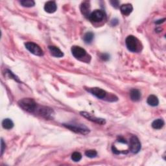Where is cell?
I'll list each match as a JSON object with an SVG mask.
<instances>
[{"instance_id":"7c38bea8","label":"cell","mask_w":166,"mask_h":166,"mask_svg":"<svg viewBox=\"0 0 166 166\" xmlns=\"http://www.w3.org/2000/svg\"><path fill=\"white\" fill-rule=\"evenodd\" d=\"M56 8H57V6H56V4L53 1H49L47 2L44 5V10L47 13H54L56 12Z\"/></svg>"},{"instance_id":"603a6c76","label":"cell","mask_w":166,"mask_h":166,"mask_svg":"<svg viewBox=\"0 0 166 166\" xmlns=\"http://www.w3.org/2000/svg\"><path fill=\"white\" fill-rule=\"evenodd\" d=\"M112 7H113L116 8H117L120 7V2L117 1V0H113V1L110 2Z\"/></svg>"},{"instance_id":"83f0119b","label":"cell","mask_w":166,"mask_h":166,"mask_svg":"<svg viewBox=\"0 0 166 166\" xmlns=\"http://www.w3.org/2000/svg\"><path fill=\"white\" fill-rule=\"evenodd\" d=\"M117 24H118V20L117 19H114L111 21V25L112 26H116Z\"/></svg>"},{"instance_id":"4fadbf2b","label":"cell","mask_w":166,"mask_h":166,"mask_svg":"<svg viewBox=\"0 0 166 166\" xmlns=\"http://www.w3.org/2000/svg\"><path fill=\"white\" fill-rule=\"evenodd\" d=\"M48 48H49V49L51 52V54L53 56H55V57L61 58L64 56L63 52L57 47L53 46H49V47H48Z\"/></svg>"},{"instance_id":"30bf717a","label":"cell","mask_w":166,"mask_h":166,"mask_svg":"<svg viewBox=\"0 0 166 166\" xmlns=\"http://www.w3.org/2000/svg\"><path fill=\"white\" fill-rule=\"evenodd\" d=\"M38 112L39 114L46 119L51 118L52 115L53 114V110L51 108L45 107H42L40 108H39Z\"/></svg>"},{"instance_id":"ba28073f","label":"cell","mask_w":166,"mask_h":166,"mask_svg":"<svg viewBox=\"0 0 166 166\" xmlns=\"http://www.w3.org/2000/svg\"><path fill=\"white\" fill-rule=\"evenodd\" d=\"M71 50L72 55L76 59H82L86 55V50L79 46H74L72 47Z\"/></svg>"},{"instance_id":"6da1fadb","label":"cell","mask_w":166,"mask_h":166,"mask_svg":"<svg viewBox=\"0 0 166 166\" xmlns=\"http://www.w3.org/2000/svg\"><path fill=\"white\" fill-rule=\"evenodd\" d=\"M18 105L24 110L30 113H33L37 108L36 102L34 99L30 98H24L18 101Z\"/></svg>"},{"instance_id":"2e32d148","label":"cell","mask_w":166,"mask_h":166,"mask_svg":"<svg viewBox=\"0 0 166 166\" xmlns=\"http://www.w3.org/2000/svg\"><path fill=\"white\" fill-rule=\"evenodd\" d=\"M147 104L151 107H156L158 105L159 100L155 95H151L147 98Z\"/></svg>"},{"instance_id":"d4e9b609","label":"cell","mask_w":166,"mask_h":166,"mask_svg":"<svg viewBox=\"0 0 166 166\" xmlns=\"http://www.w3.org/2000/svg\"><path fill=\"white\" fill-rule=\"evenodd\" d=\"M7 72H8V75H10L11 78H14V79L15 81H16L17 82H20V81H19V79H18V78L17 77L16 75H14V74L12 73V72H11L10 70H7Z\"/></svg>"},{"instance_id":"5bb4252c","label":"cell","mask_w":166,"mask_h":166,"mask_svg":"<svg viewBox=\"0 0 166 166\" xmlns=\"http://www.w3.org/2000/svg\"><path fill=\"white\" fill-rule=\"evenodd\" d=\"M120 11L122 14L125 16H129L132 12L133 7L132 5L130 3L123 4V5L120 6Z\"/></svg>"},{"instance_id":"8fae6325","label":"cell","mask_w":166,"mask_h":166,"mask_svg":"<svg viewBox=\"0 0 166 166\" xmlns=\"http://www.w3.org/2000/svg\"><path fill=\"white\" fill-rule=\"evenodd\" d=\"M90 2L86 1L81 3L80 7L81 12L83 15H84L85 17H87V18H88V16L90 15Z\"/></svg>"},{"instance_id":"ac0fdd59","label":"cell","mask_w":166,"mask_h":166,"mask_svg":"<svg viewBox=\"0 0 166 166\" xmlns=\"http://www.w3.org/2000/svg\"><path fill=\"white\" fill-rule=\"evenodd\" d=\"M2 126L4 129H7V130H10L13 128L14 126V123L11 119H5L3 120L2 121Z\"/></svg>"},{"instance_id":"8992f818","label":"cell","mask_w":166,"mask_h":166,"mask_svg":"<svg viewBox=\"0 0 166 166\" xmlns=\"http://www.w3.org/2000/svg\"><path fill=\"white\" fill-rule=\"evenodd\" d=\"M104 13L101 10H95L92 12H91L88 18L89 20L92 21V22H99V21H102L104 19Z\"/></svg>"},{"instance_id":"f546056e","label":"cell","mask_w":166,"mask_h":166,"mask_svg":"<svg viewBox=\"0 0 166 166\" xmlns=\"http://www.w3.org/2000/svg\"><path fill=\"white\" fill-rule=\"evenodd\" d=\"M165 20V18H163V19H161V20H157L155 21V24H162L164 23V21Z\"/></svg>"},{"instance_id":"5b68a950","label":"cell","mask_w":166,"mask_h":166,"mask_svg":"<svg viewBox=\"0 0 166 166\" xmlns=\"http://www.w3.org/2000/svg\"><path fill=\"white\" fill-rule=\"evenodd\" d=\"M141 143L139 142L138 137L132 136L130 139V146L129 149L131 152L134 154H136L141 149Z\"/></svg>"},{"instance_id":"cb8c5ba5","label":"cell","mask_w":166,"mask_h":166,"mask_svg":"<svg viewBox=\"0 0 166 166\" xmlns=\"http://www.w3.org/2000/svg\"><path fill=\"white\" fill-rule=\"evenodd\" d=\"M1 155H3V152L4 151H5V147H6V145H5V142H4L3 141V139H2V141H1Z\"/></svg>"},{"instance_id":"484cf974","label":"cell","mask_w":166,"mask_h":166,"mask_svg":"<svg viewBox=\"0 0 166 166\" xmlns=\"http://www.w3.org/2000/svg\"><path fill=\"white\" fill-rule=\"evenodd\" d=\"M112 152H113V153L116 154V155H120V154H121V151L120 150L117 149V148H116V147L114 146V145H113L112 147Z\"/></svg>"},{"instance_id":"7402d4cb","label":"cell","mask_w":166,"mask_h":166,"mask_svg":"<svg viewBox=\"0 0 166 166\" xmlns=\"http://www.w3.org/2000/svg\"><path fill=\"white\" fill-rule=\"evenodd\" d=\"M85 155L88 158H93L97 156V152L95 150H88L85 152Z\"/></svg>"},{"instance_id":"7a4b0ae2","label":"cell","mask_w":166,"mask_h":166,"mask_svg":"<svg viewBox=\"0 0 166 166\" xmlns=\"http://www.w3.org/2000/svg\"><path fill=\"white\" fill-rule=\"evenodd\" d=\"M63 126H64L65 128L69 129L70 130L73 131V132L81 134L82 135H86L90 132V129L86 127L84 125H79V124H63Z\"/></svg>"},{"instance_id":"9a60e30c","label":"cell","mask_w":166,"mask_h":166,"mask_svg":"<svg viewBox=\"0 0 166 166\" xmlns=\"http://www.w3.org/2000/svg\"><path fill=\"white\" fill-rule=\"evenodd\" d=\"M130 97L132 101H138L141 99V93L137 89H132L130 91Z\"/></svg>"},{"instance_id":"e0dca14e","label":"cell","mask_w":166,"mask_h":166,"mask_svg":"<svg viewBox=\"0 0 166 166\" xmlns=\"http://www.w3.org/2000/svg\"><path fill=\"white\" fill-rule=\"evenodd\" d=\"M164 121L161 119H157L152 123V127L155 129H161L164 126Z\"/></svg>"},{"instance_id":"52a82bcc","label":"cell","mask_w":166,"mask_h":166,"mask_svg":"<svg viewBox=\"0 0 166 166\" xmlns=\"http://www.w3.org/2000/svg\"><path fill=\"white\" fill-rule=\"evenodd\" d=\"M81 115L82 116H83L85 118H86L87 120H88L91 121L95 122V123L99 124V125H104L106 123V121L103 118H99V117H97L93 115H91V113L86 112H80Z\"/></svg>"},{"instance_id":"ffe728a7","label":"cell","mask_w":166,"mask_h":166,"mask_svg":"<svg viewBox=\"0 0 166 166\" xmlns=\"http://www.w3.org/2000/svg\"><path fill=\"white\" fill-rule=\"evenodd\" d=\"M20 3L25 7H32L35 5V2L33 0H23V1H20Z\"/></svg>"},{"instance_id":"4316f807","label":"cell","mask_w":166,"mask_h":166,"mask_svg":"<svg viewBox=\"0 0 166 166\" xmlns=\"http://www.w3.org/2000/svg\"><path fill=\"white\" fill-rule=\"evenodd\" d=\"M109 57H110V56H109L108 54L107 53H104V54H103L101 56V58L104 60V61H107L109 59Z\"/></svg>"},{"instance_id":"44dd1931","label":"cell","mask_w":166,"mask_h":166,"mask_svg":"<svg viewBox=\"0 0 166 166\" xmlns=\"http://www.w3.org/2000/svg\"><path fill=\"white\" fill-rule=\"evenodd\" d=\"M82 159V155L78 152H74L72 155V160L75 162L79 161Z\"/></svg>"},{"instance_id":"d6986e66","label":"cell","mask_w":166,"mask_h":166,"mask_svg":"<svg viewBox=\"0 0 166 166\" xmlns=\"http://www.w3.org/2000/svg\"><path fill=\"white\" fill-rule=\"evenodd\" d=\"M94 38V34L93 33L91 32H88L86 33L85 36H84V41L86 43H88V44H90V43H91V42L93 41V39Z\"/></svg>"},{"instance_id":"3957f363","label":"cell","mask_w":166,"mask_h":166,"mask_svg":"<svg viewBox=\"0 0 166 166\" xmlns=\"http://www.w3.org/2000/svg\"><path fill=\"white\" fill-rule=\"evenodd\" d=\"M25 46L26 47V49H27L30 53H31L34 55L39 56H42L43 55V50L41 49V47L40 46L35 43L32 42H27L25 43Z\"/></svg>"},{"instance_id":"277c9868","label":"cell","mask_w":166,"mask_h":166,"mask_svg":"<svg viewBox=\"0 0 166 166\" xmlns=\"http://www.w3.org/2000/svg\"><path fill=\"white\" fill-rule=\"evenodd\" d=\"M138 39L136 37L130 35L125 40L126 46L130 51L136 52L138 51Z\"/></svg>"},{"instance_id":"9c48e42d","label":"cell","mask_w":166,"mask_h":166,"mask_svg":"<svg viewBox=\"0 0 166 166\" xmlns=\"http://www.w3.org/2000/svg\"><path fill=\"white\" fill-rule=\"evenodd\" d=\"M87 90H88V91H89L90 94L94 95L96 97H97L98 99H103L104 98H105L107 96L106 91H104V90L100 88H97V87L91 88Z\"/></svg>"},{"instance_id":"f1b7e54d","label":"cell","mask_w":166,"mask_h":166,"mask_svg":"<svg viewBox=\"0 0 166 166\" xmlns=\"http://www.w3.org/2000/svg\"><path fill=\"white\" fill-rule=\"evenodd\" d=\"M117 142H120V143H126V141L125 140V139H124L122 137H120L118 139H117Z\"/></svg>"}]
</instances>
